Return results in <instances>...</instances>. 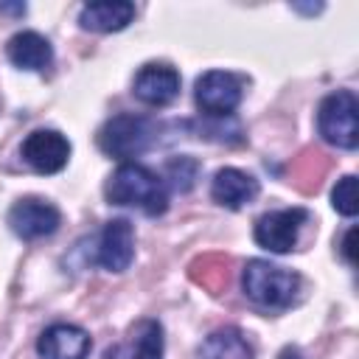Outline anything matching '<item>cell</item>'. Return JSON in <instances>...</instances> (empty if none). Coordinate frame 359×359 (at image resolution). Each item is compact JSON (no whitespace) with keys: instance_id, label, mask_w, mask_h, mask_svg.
Segmentation results:
<instances>
[{"instance_id":"cell-1","label":"cell","mask_w":359,"mask_h":359,"mask_svg":"<svg viewBox=\"0 0 359 359\" xmlns=\"http://www.w3.org/2000/svg\"><path fill=\"white\" fill-rule=\"evenodd\" d=\"M107 199L112 205L137 208L146 216H160L168 208V185L140 163H121L107 182Z\"/></svg>"},{"instance_id":"cell-2","label":"cell","mask_w":359,"mask_h":359,"mask_svg":"<svg viewBox=\"0 0 359 359\" xmlns=\"http://www.w3.org/2000/svg\"><path fill=\"white\" fill-rule=\"evenodd\" d=\"M241 286H244L247 297L255 300L258 306L283 309V306H289L294 300V294L300 289V278L292 269H283V266L269 264L264 258H252L244 266Z\"/></svg>"},{"instance_id":"cell-3","label":"cell","mask_w":359,"mask_h":359,"mask_svg":"<svg viewBox=\"0 0 359 359\" xmlns=\"http://www.w3.org/2000/svg\"><path fill=\"white\" fill-rule=\"evenodd\" d=\"M359 101L351 90H337L323 98L317 109V129L323 140L337 149H356L359 143V123H356Z\"/></svg>"},{"instance_id":"cell-4","label":"cell","mask_w":359,"mask_h":359,"mask_svg":"<svg viewBox=\"0 0 359 359\" xmlns=\"http://www.w3.org/2000/svg\"><path fill=\"white\" fill-rule=\"evenodd\" d=\"M154 137V126L149 118L143 115H115L109 118L101 132H98V146L104 154L126 160V157H137L149 149Z\"/></svg>"},{"instance_id":"cell-5","label":"cell","mask_w":359,"mask_h":359,"mask_svg":"<svg viewBox=\"0 0 359 359\" xmlns=\"http://www.w3.org/2000/svg\"><path fill=\"white\" fill-rule=\"evenodd\" d=\"M241 95H244L241 79L227 70H208L196 79V87H194L196 107L213 118L233 115V109L241 104Z\"/></svg>"},{"instance_id":"cell-6","label":"cell","mask_w":359,"mask_h":359,"mask_svg":"<svg viewBox=\"0 0 359 359\" xmlns=\"http://www.w3.org/2000/svg\"><path fill=\"white\" fill-rule=\"evenodd\" d=\"M306 222H309L306 208H283V210L264 213L255 222V233H252L255 244L269 252H292Z\"/></svg>"},{"instance_id":"cell-7","label":"cell","mask_w":359,"mask_h":359,"mask_svg":"<svg viewBox=\"0 0 359 359\" xmlns=\"http://www.w3.org/2000/svg\"><path fill=\"white\" fill-rule=\"evenodd\" d=\"M135 258V227L129 219H112L95 238L93 261L109 272H123Z\"/></svg>"},{"instance_id":"cell-8","label":"cell","mask_w":359,"mask_h":359,"mask_svg":"<svg viewBox=\"0 0 359 359\" xmlns=\"http://www.w3.org/2000/svg\"><path fill=\"white\" fill-rule=\"evenodd\" d=\"M70 143L56 129H36L22 140V160L36 174H56L67 165Z\"/></svg>"},{"instance_id":"cell-9","label":"cell","mask_w":359,"mask_h":359,"mask_svg":"<svg viewBox=\"0 0 359 359\" xmlns=\"http://www.w3.org/2000/svg\"><path fill=\"white\" fill-rule=\"evenodd\" d=\"M8 224L20 238L34 241L56 233L62 224V213L45 199H20L8 210Z\"/></svg>"},{"instance_id":"cell-10","label":"cell","mask_w":359,"mask_h":359,"mask_svg":"<svg viewBox=\"0 0 359 359\" xmlns=\"http://www.w3.org/2000/svg\"><path fill=\"white\" fill-rule=\"evenodd\" d=\"M90 351H93L90 334L70 323H53L36 339L39 359H87Z\"/></svg>"},{"instance_id":"cell-11","label":"cell","mask_w":359,"mask_h":359,"mask_svg":"<svg viewBox=\"0 0 359 359\" xmlns=\"http://www.w3.org/2000/svg\"><path fill=\"white\" fill-rule=\"evenodd\" d=\"M132 93L137 95V101H143L149 107H165L180 93V73L165 62L143 65L135 76Z\"/></svg>"},{"instance_id":"cell-12","label":"cell","mask_w":359,"mask_h":359,"mask_svg":"<svg viewBox=\"0 0 359 359\" xmlns=\"http://www.w3.org/2000/svg\"><path fill=\"white\" fill-rule=\"evenodd\" d=\"M104 359H163V325L157 320H140L129 337L112 345Z\"/></svg>"},{"instance_id":"cell-13","label":"cell","mask_w":359,"mask_h":359,"mask_svg":"<svg viewBox=\"0 0 359 359\" xmlns=\"http://www.w3.org/2000/svg\"><path fill=\"white\" fill-rule=\"evenodd\" d=\"M210 196L222 208L238 210L258 196V180L241 168H219L210 182Z\"/></svg>"},{"instance_id":"cell-14","label":"cell","mask_w":359,"mask_h":359,"mask_svg":"<svg viewBox=\"0 0 359 359\" xmlns=\"http://www.w3.org/2000/svg\"><path fill=\"white\" fill-rule=\"evenodd\" d=\"M135 20V6L129 0H98L87 3L79 14V25L93 34H112L123 31Z\"/></svg>"},{"instance_id":"cell-15","label":"cell","mask_w":359,"mask_h":359,"mask_svg":"<svg viewBox=\"0 0 359 359\" xmlns=\"http://www.w3.org/2000/svg\"><path fill=\"white\" fill-rule=\"evenodd\" d=\"M8 62L20 70H45L53 62V48L50 42L36 34V31H20L8 39L6 45Z\"/></svg>"},{"instance_id":"cell-16","label":"cell","mask_w":359,"mask_h":359,"mask_svg":"<svg viewBox=\"0 0 359 359\" xmlns=\"http://www.w3.org/2000/svg\"><path fill=\"white\" fill-rule=\"evenodd\" d=\"M199 359H252V348H250V342L241 337V331H236V328H222V331H213V334L202 342Z\"/></svg>"},{"instance_id":"cell-17","label":"cell","mask_w":359,"mask_h":359,"mask_svg":"<svg viewBox=\"0 0 359 359\" xmlns=\"http://www.w3.org/2000/svg\"><path fill=\"white\" fill-rule=\"evenodd\" d=\"M196 171H199V163L194 157H177L165 165V185H171L174 191H188L196 180Z\"/></svg>"},{"instance_id":"cell-18","label":"cell","mask_w":359,"mask_h":359,"mask_svg":"<svg viewBox=\"0 0 359 359\" xmlns=\"http://www.w3.org/2000/svg\"><path fill=\"white\" fill-rule=\"evenodd\" d=\"M331 205H334V210L342 213V216H356L359 202H356V177H353V174H345V177L334 185V191H331Z\"/></svg>"},{"instance_id":"cell-19","label":"cell","mask_w":359,"mask_h":359,"mask_svg":"<svg viewBox=\"0 0 359 359\" xmlns=\"http://www.w3.org/2000/svg\"><path fill=\"white\" fill-rule=\"evenodd\" d=\"M353 236H356V230L351 227V230L345 233V238H342V255H345V261H348V264H353V247H351Z\"/></svg>"},{"instance_id":"cell-20","label":"cell","mask_w":359,"mask_h":359,"mask_svg":"<svg viewBox=\"0 0 359 359\" xmlns=\"http://www.w3.org/2000/svg\"><path fill=\"white\" fill-rule=\"evenodd\" d=\"M278 359H303V353H300L297 348H292V345H289V348H283V351H280V356H278Z\"/></svg>"}]
</instances>
